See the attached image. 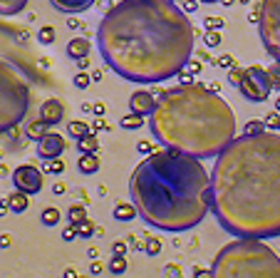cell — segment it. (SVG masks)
I'll list each match as a JSON object with an SVG mask.
<instances>
[{
	"mask_svg": "<svg viewBox=\"0 0 280 278\" xmlns=\"http://www.w3.org/2000/svg\"><path fill=\"white\" fill-rule=\"evenodd\" d=\"M97 5H99V8H107V13L114 8V5H109V0H97Z\"/></svg>",
	"mask_w": 280,
	"mask_h": 278,
	"instance_id": "53",
	"label": "cell"
},
{
	"mask_svg": "<svg viewBox=\"0 0 280 278\" xmlns=\"http://www.w3.org/2000/svg\"><path fill=\"white\" fill-rule=\"evenodd\" d=\"M94 129H109V124L104 122V120H97V122H94Z\"/></svg>",
	"mask_w": 280,
	"mask_h": 278,
	"instance_id": "52",
	"label": "cell"
},
{
	"mask_svg": "<svg viewBox=\"0 0 280 278\" xmlns=\"http://www.w3.org/2000/svg\"><path fill=\"white\" fill-rule=\"evenodd\" d=\"M164 273H166V278H181V271H179L176 266H166Z\"/></svg>",
	"mask_w": 280,
	"mask_h": 278,
	"instance_id": "45",
	"label": "cell"
},
{
	"mask_svg": "<svg viewBox=\"0 0 280 278\" xmlns=\"http://www.w3.org/2000/svg\"><path fill=\"white\" fill-rule=\"evenodd\" d=\"M8 206H10L13 214H23V211H28L30 196L28 194H23V191H13V194L8 196Z\"/></svg>",
	"mask_w": 280,
	"mask_h": 278,
	"instance_id": "16",
	"label": "cell"
},
{
	"mask_svg": "<svg viewBox=\"0 0 280 278\" xmlns=\"http://www.w3.org/2000/svg\"><path fill=\"white\" fill-rule=\"evenodd\" d=\"M171 3H174V0H171Z\"/></svg>",
	"mask_w": 280,
	"mask_h": 278,
	"instance_id": "60",
	"label": "cell"
},
{
	"mask_svg": "<svg viewBox=\"0 0 280 278\" xmlns=\"http://www.w3.org/2000/svg\"><path fill=\"white\" fill-rule=\"evenodd\" d=\"M60 218H62V214H60V209H55V206H47V209L40 214V221H42L45 226H57Z\"/></svg>",
	"mask_w": 280,
	"mask_h": 278,
	"instance_id": "23",
	"label": "cell"
},
{
	"mask_svg": "<svg viewBox=\"0 0 280 278\" xmlns=\"http://www.w3.org/2000/svg\"><path fill=\"white\" fill-rule=\"evenodd\" d=\"M137 216H139V211H137V206L132 201H122V204L114 206V218L117 221H132Z\"/></svg>",
	"mask_w": 280,
	"mask_h": 278,
	"instance_id": "19",
	"label": "cell"
},
{
	"mask_svg": "<svg viewBox=\"0 0 280 278\" xmlns=\"http://www.w3.org/2000/svg\"><path fill=\"white\" fill-rule=\"evenodd\" d=\"M258 35H260L268 55L280 65V0H263L260 3Z\"/></svg>",
	"mask_w": 280,
	"mask_h": 278,
	"instance_id": "8",
	"label": "cell"
},
{
	"mask_svg": "<svg viewBox=\"0 0 280 278\" xmlns=\"http://www.w3.org/2000/svg\"><path fill=\"white\" fill-rule=\"evenodd\" d=\"M211 211L238 239L280 236V132L241 134L218 154Z\"/></svg>",
	"mask_w": 280,
	"mask_h": 278,
	"instance_id": "2",
	"label": "cell"
},
{
	"mask_svg": "<svg viewBox=\"0 0 280 278\" xmlns=\"http://www.w3.org/2000/svg\"><path fill=\"white\" fill-rule=\"evenodd\" d=\"M181 10H184L186 15H189V13H196V10H198V0H186V3L181 5Z\"/></svg>",
	"mask_w": 280,
	"mask_h": 278,
	"instance_id": "39",
	"label": "cell"
},
{
	"mask_svg": "<svg viewBox=\"0 0 280 278\" xmlns=\"http://www.w3.org/2000/svg\"><path fill=\"white\" fill-rule=\"evenodd\" d=\"M30 85L8 60H0V134L15 129L30 112Z\"/></svg>",
	"mask_w": 280,
	"mask_h": 278,
	"instance_id": "6",
	"label": "cell"
},
{
	"mask_svg": "<svg viewBox=\"0 0 280 278\" xmlns=\"http://www.w3.org/2000/svg\"><path fill=\"white\" fill-rule=\"evenodd\" d=\"M194 278H213V273H211V268H194Z\"/></svg>",
	"mask_w": 280,
	"mask_h": 278,
	"instance_id": "42",
	"label": "cell"
},
{
	"mask_svg": "<svg viewBox=\"0 0 280 278\" xmlns=\"http://www.w3.org/2000/svg\"><path fill=\"white\" fill-rule=\"evenodd\" d=\"M122 129H129V132H134V129H139L141 124H144V117L141 115H134V112H129V115H124L122 117Z\"/></svg>",
	"mask_w": 280,
	"mask_h": 278,
	"instance_id": "22",
	"label": "cell"
},
{
	"mask_svg": "<svg viewBox=\"0 0 280 278\" xmlns=\"http://www.w3.org/2000/svg\"><path fill=\"white\" fill-rule=\"evenodd\" d=\"M89 50H92V42H89L87 37H72V40L67 42V47H65L67 58L75 62L82 60V58H89Z\"/></svg>",
	"mask_w": 280,
	"mask_h": 278,
	"instance_id": "14",
	"label": "cell"
},
{
	"mask_svg": "<svg viewBox=\"0 0 280 278\" xmlns=\"http://www.w3.org/2000/svg\"><path fill=\"white\" fill-rule=\"evenodd\" d=\"M228 80L241 92V97L248 99V102H265L270 97V92H273L265 67H258V65L243 67V70L241 67H231Z\"/></svg>",
	"mask_w": 280,
	"mask_h": 278,
	"instance_id": "7",
	"label": "cell"
},
{
	"mask_svg": "<svg viewBox=\"0 0 280 278\" xmlns=\"http://www.w3.org/2000/svg\"><path fill=\"white\" fill-rule=\"evenodd\" d=\"M112 256H127V244H124V241H114L112 244Z\"/></svg>",
	"mask_w": 280,
	"mask_h": 278,
	"instance_id": "37",
	"label": "cell"
},
{
	"mask_svg": "<svg viewBox=\"0 0 280 278\" xmlns=\"http://www.w3.org/2000/svg\"><path fill=\"white\" fill-rule=\"evenodd\" d=\"M213 62H216L218 67H236V62H233V58H231V55H221L218 60H213Z\"/></svg>",
	"mask_w": 280,
	"mask_h": 278,
	"instance_id": "38",
	"label": "cell"
},
{
	"mask_svg": "<svg viewBox=\"0 0 280 278\" xmlns=\"http://www.w3.org/2000/svg\"><path fill=\"white\" fill-rule=\"evenodd\" d=\"M65 147H67V142L62 139V134L47 132V134L37 142V154H40V159H60L62 152H65Z\"/></svg>",
	"mask_w": 280,
	"mask_h": 278,
	"instance_id": "10",
	"label": "cell"
},
{
	"mask_svg": "<svg viewBox=\"0 0 280 278\" xmlns=\"http://www.w3.org/2000/svg\"><path fill=\"white\" fill-rule=\"evenodd\" d=\"M42 172L45 174H62L65 172V161L62 159H42Z\"/></svg>",
	"mask_w": 280,
	"mask_h": 278,
	"instance_id": "24",
	"label": "cell"
},
{
	"mask_svg": "<svg viewBox=\"0 0 280 278\" xmlns=\"http://www.w3.org/2000/svg\"><path fill=\"white\" fill-rule=\"evenodd\" d=\"M87 218V209H84L82 204H75V206H70V211H67V221L70 224H80Z\"/></svg>",
	"mask_w": 280,
	"mask_h": 278,
	"instance_id": "25",
	"label": "cell"
},
{
	"mask_svg": "<svg viewBox=\"0 0 280 278\" xmlns=\"http://www.w3.org/2000/svg\"><path fill=\"white\" fill-rule=\"evenodd\" d=\"M203 25H206V30H223V20L216 18V15H208V18L203 20Z\"/></svg>",
	"mask_w": 280,
	"mask_h": 278,
	"instance_id": "35",
	"label": "cell"
},
{
	"mask_svg": "<svg viewBox=\"0 0 280 278\" xmlns=\"http://www.w3.org/2000/svg\"><path fill=\"white\" fill-rule=\"evenodd\" d=\"M275 112H280V97L275 99Z\"/></svg>",
	"mask_w": 280,
	"mask_h": 278,
	"instance_id": "58",
	"label": "cell"
},
{
	"mask_svg": "<svg viewBox=\"0 0 280 278\" xmlns=\"http://www.w3.org/2000/svg\"><path fill=\"white\" fill-rule=\"evenodd\" d=\"M260 132H265V122L263 120H248V122L243 124V134H248V137L260 134Z\"/></svg>",
	"mask_w": 280,
	"mask_h": 278,
	"instance_id": "28",
	"label": "cell"
},
{
	"mask_svg": "<svg viewBox=\"0 0 280 278\" xmlns=\"http://www.w3.org/2000/svg\"><path fill=\"white\" fill-rule=\"evenodd\" d=\"M10 179H13L15 191H23V194H28V196L40 194L42 186H45L42 172H40L37 166H32V164H20V166H15L13 174H10Z\"/></svg>",
	"mask_w": 280,
	"mask_h": 278,
	"instance_id": "9",
	"label": "cell"
},
{
	"mask_svg": "<svg viewBox=\"0 0 280 278\" xmlns=\"http://www.w3.org/2000/svg\"><path fill=\"white\" fill-rule=\"evenodd\" d=\"M213 278H280V256L260 239H238L218 251Z\"/></svg>",
	"mask_w": 280,
	"mask_h": 278,
	"instance_id": "5",
	"label": "cell"
},
{
	"mask_svg": "<svg viewBox=\"0 0 280 278\" xmlns=\"http://www.w3.org/2000/svg\"><path fill=\"white\" fill-rule=\"evenodd\" d=\"M129 109L134 115H141V117H151V112L156 109V97L149 90H137L129 97Z\"/></svg>",
	"mask_w": 280,
	"mask_h": 278,
	"instance_id": "11",
	"label": "cell"
},
{
	"mask_svg": "<svg viewBox=\"0 0 280 278\" xmlns=\"http://www.w3.org/2000/svg\"><path fill=\"white\" fill-rule=\"evenodd\" d=\"M77 152H80V154H97V152H99V137H97L94 132L80 137V139H77Z\"/></svg>",
	"mask_w": 280,
	"mask_h": 278,
	"instance_id": "15",
	"label": "cell"
},
{
	"mask_svg": "<svg viewBox=\"0 0 280 278\" xmlns=\"http://www.w3.org/2000/svg\"><path fill=\"white\" fill-rule=\"evenodd\" d=\"M154 137L196 159L218 156L236 139V115L218 92L203 85H179L164 92L149 117Z\"/></svg>",
	"mask_w": 280,
	"mask_h": 278,
	"instance_id": "4",
	"label": "cell"
},
{
	"mask_svg": "<svg viewBox=\"0 0 280 278\" xmlns=\"http://www.w3.org/2000/svg\"><path fill=\"white\" fill-rule=\"evenodd\" d=\"M203 42H206V47H218L221 45V30H206Z\"/></svg>",
	"mask_w": 280,
	"mask_h": 278,
	"instance_id": "32",
	"label": "cell"
},
{
	"mask_svg": "<svg viewBox=\"0 0 280 278\" xmlns=\"http://www.w3.org/2000/svg\"><path fill=\"white\" fill-rule=\"evenodd\" d=\"M72 85H75L77 90H87V87L92 85V75H87V72H77V75L72 77Z\"/></svg>",
	"mask_w": 280,
	"mask_h": 278,
	"instance_id": "31",
	"label": "cell"
},
{
	"mask_svg": "<svg viewBox=\"0 0 280 278\" xmlns=\"http://www.w3.org/2000/svg\"><path fill=\"white\" fill-rule=\"evenodd\" d=\"M65 191V184H55V194H62Z\"/></svg>",
	"mask_w": 280,
	"mask_h": 278,
	"instance_id": "56",
	"label": "cell"
},
{
	"mask_svg": "<svg viewBox=\"0 0 280 278\" xmlns=\"http://www.w3.org/2000/svg\"><path fill=\"white\" fill-rule=\"evenodd\" d=\"M186 72H191V75H196V72H201V62H196V60H189L186 62V67H184Z\"/></svg>",
	"mask_w": 280,
	"mask_h": 278,
	"instance_id": "41",
	"label": "cell"
},
{
	"mask_svg": "<svg viewBox=\"0 0 280 278\" xmlns=\"http://www.w3.org/2000/svg\"><path fill=\"white\" fill-rule=\"evenodd\" d=\"M50 3H52L55 10L67 13V15H77V13L89 10L92 5H97V0H50Z\"/></svg>",
	"mask_w": 280,
	"mask_h": 278,
	"instance_id": "13",
	"label": "cell"
},
{
	"mask_svg": "<svg viewBox=\"0 0 280 278\" xmlns=\"http://www.w3.org/2000/svg\"><path fill=\"white\" fill-rule=\"evenodd\" d=\"M40 120L47 124V127H52V124H60L65 120V104H62V99H45L42 102V107H40Z\"/></svg>",
	"mask_w": 280,
	"mask_h": 278,
	"instance_id": "12",
	"label": "cell"
},
{
	"mask_svg": "<svg viewBox=\"0 0 280 278\" xmlns=\"http://www.w3.org/2000/svg\"><path fill=\"white\" fill-rule=\"evenodd\" d=\"M265 72H268L270 87H273V90H280V65H278V62H275V65H270Z\"/></svg>",
	"mask_w": 280,
	"mask_h": 278,
	"instance_id": "30",
	"label": "cell"
},
{
	"mask_svg": "<svg viewBox=\"0 0 280 278\" xmlns=\"http://www.w3.org/2000/svg\"><path fill=\"white\" fill-rule=\"evenodd\" d=\"M89 273H92V276H99V273H102V263H99V261H92V266H89Z\"/></svg>",
	"mask_w": 280,
	"mask_h": 278,
	"instance_id": "47",
	"label": "cell"
},
{
	"mask_svg": "<svg viewBox=\"0 0 280 278\" xmlns=\"http://www.w3.org/2000/svg\"><path fill=\"white\" fill-rule=\"evenodd\" d=\"M263 122H265V129H270V132L280 129V112H270V115H265V117H263Z\"/></svg>",
	"mask_w": 280,
	"mask_h": 278,
	"instance_id": "33",
	"label": "cell"
},
{
	"mask_svg": "<svg viewBox=\"0 0 280 278\" xmlns=\"http://www.w3.org/2000/svg\"><path fill=\"white\" fill-rule=\"evenodd\" d=\"M45 134H47V124L42 122L40 117L25 124V137H28V139H32V142H40Z\"/></svg>",
	"mask_w": 280,
	"mask_h": 278,
	"instance_id": "18",
	"label": "cell"
},
{
	"mask_svg": "<svg viewBox=\"0 0 280 278\" xmlns=\"http://www.w3.org/2000/svg\"><path fill=\"white\" fill-rule=\"evenodd\" d=\"M67 25H70V28H72V30H77V28H80V25H82V23H80V20H75V18H72V20H70V23H67Z\"/></svg>",
	"mask_w": 280,
	"mask_h": 278,
	"instance_id": "55",
	"label": "cell"
},
{
	"mask_svg": "<svg viewBox=\"0 0 280 278\" xmlns=\"http://www.w3.org/2000/svg\"><path fill=\"white\" fill-rule=\"evenodd\" d=\"M102 60L122 80L159 85L194 52V25L171 0H119L97 25Z\"/></svg>",
	"mask_w": 280,
	"mask_h": 278,
	"instance_id": "1",
	"label": "cell"
},
{
	"mask_svg": "<svg viewBox=\"0 0 280 278\" xmlns=\"http://www.w3.org/2000/svg\"><path fill=\"white\" fill-rule=\"evenodd\" d=\"M99 156L97 154H80L77 159V169L82 172V174H97L99 172Z\"/></svg>",
	"mask_w": 280,
	"mask_h": 278,
	"instance_id": "17",
	"label": "cell"
},
{
	"mask_svg": "<svg viewBox=\"0 0 280 278\" xmlns=\"http://www.w3.org/2000/svg\"><path fill=\"white\" fill-rule=\"evenodd\" d=\"M30 0H0V15H18L28 8Z\"/></svg>",
	"mask_w": 280,
	"mask_h": 278,
	"instance_id": "20",
	"label": "cell"
},
{
	"mask_svg": "<svg viewBox=\"0 0 280 278\" xmlns=\"http://www.w3.org/2000/svg\"><path fill=\"white\" fill-rule=\"evenodd\" d=\"M201 3H221V0H201Z\"/></svg>",
	"mask_w": 280,
	"mask_h": 278,
	"instance_id": "59",
	"label": "cell"
},
{
	"mask_svg": "<svg viewBox=\"0 0 280 278\" xmlns=\"http://www.w3.org/2000/svg\"><path fill=\"white\" fill-rule=\"evenodd\" d=\"M75 239H80V236H77V229H75V224L65 226V231H62V241H75Z\"/></svg>",
	"mask_w": 280,
	"mask_h": 278,
	"instance_id": "36",
	"label": "cell"
},
{
	"mask_svg": "<svg viewBox=\"0 0 280 278\" xmlns=\"http://www.w3.org/2000/svg\"><path fill=\"white\" fill-rule=\"evenodd\" d=\"M62 278H80V273H77L75 268H65V271H62Z\"/></svg>",
	"mask_w": 280,
	"mask_h": 278,
	"instance_id": "48",
	"label": "cell"
},
{
	"mask_svg": "<svg viewBox=\"0 0 280 278\" xmlns=\"http://www.w3.org/2000/svg\"><path fill=\"white\" fill-rule=\"evenodd\" d=\"M137 152H139V154H151V144H149V142H139V144H137Z\"/></svg>",
	"mask_w": 280,
	"mask_h": 278,
	"instance_id": "46",
	"label": "cell"
},
{
	"mask_svg": "<svg viewBox=\"0 0 280 278\" xmlns=\"http://www.w3.org/2000/svg\"><path fill=\"white\" fill-rule=\"evenodd\" d=\"M92 112H94L97 117H104V115H107V107H104V102H97V104H92Z\"/></svg>",
	"mask_w": 280,
	"mask_h": 278,
	"instance_id": "43",
	"label": "cell"
},
{
	"mask_svg": "<svg viewBox=\"0 0 280 278\" xmlns=\"http://www.w3.org/2000/svg\"><path fill=\"white\" fill-rule=\"evenodd\" d=\"M80 278H82V276H80Z\"/></svg>",
	"mask_w": 280,
	"mask_h": 278,
	"instance_id": "61",
	"label": "cell"
},
{
	"mask_svg": "<svg viewBox=\"0 0 280 278\" xmlns=\"http://www.w3.org/2000/svg\"><path fill=\"white\" fill-rule=\"evenodd\" d=\"M75 65L80 67V72H84V70L89 67V58H82V60H77V62H75Z\"/></svg>",
	"mask_w": 280,
	"mask_h": 278,
	"instance_id": "49",
	"label": "cell"
},
{
	"mask_svg": "<svg viewBox=\"0 0 280 278\" xmlns=\"http://www.w3.org/2000/svg\"><path fill=\"white\" fill-rule=\"evenodd\" d=\"M159 251H161V239H146V248H144L146 256H156Z\"/></svg>",
	"mask_w": 280,
	"mask_h": 278,
	"instance_id": "34",
	"label": "cell"
},
{
	"mask_svg": "<svg viewBox=\"0 0 280 278\" xmlns=\"http://www.w3.org/2000/svg\"><path fill=\"white\" fill-rule=\"evenodd\" d=\"M124 271H127V258H124V256H112V258H109V273L122 276Z\"/></svg>",
	"mask_w": 280,
	"mask_h": 278,
	"instance_id": "27",
	"label": "cell"
},
{
	"mask_svg": "<svg viewBox=\"0 0 280 278\" xmlns=\"http://www.w3.org/2000/svg\"><path fill=\"white\" fill-rule=\"evenodd\" d=\"M233 3H236V0H221V5H226V8H231Z\"/></svg>",
	"mask_w": 280,
	"mask_h": 278,
	"instance_id": "57",
	"label": "cell"
},
{
	"mask_svg": "<svg viewBox=\"0 0 280 278\" xmlns=\"http://www.w3.org/2000/svg\"><path fill=\"white\" fill-rule=\"evenodd\" d=\"M179 80H181V85H194V75H191V72H186V70H181V72H179Z\"/></svg>",
	"mask_w": 280,
	"mask_h": 278,
	"instance_id": "40",
	"label": "cell"
},
{
	"mask_svg": "<svg viewBox=\"0 0 280 278\" xmlns=\"http://www.w3.org/2000/svg\"><path fill=\"white\" fill-rule=\"evenodd\" d=\"M8 246H10V236L3 234V236H0V248H8Z\"/></svg>",
	"mask_w": 280,
	"mask_h": 278,
	"instance_id": "50",
	"label": "cell"
},
{
	"mask_svg": "<svg viewBox=\"0 0 280 278\" xmlns=\"http://www.w3.org/2000/svg\"><path fill=\"white\" fill-rule=\"evenodd\" d=\"M132 246L137 251H144L146 248V239H139V236H132Z\"/></svg>",
	"mask_w": 280,
	"mask_h": 278,
	"instance_id": "44",
	"label": "cell"
},
{
	"mask_svg": "<svg viewBox=\"0 0 280 278\" xmlns=\"http://www.w3.org/2000/svg\"><path fill=\"white\" fill-rule=\"evenodd\" d=\"M8 211H10V206H8V199H5V201H0V216H5Z\"/></svg>",
	"mask_w": 280,
	"mask_h": 278,
	"instance_id": "51",
	"label": "cell"
},
{
	"mask_svg": "<svg viewBox=\"0 0 280 278\" xmlns=\"http://www.w3.org/2000/svg\"><path fill=\"white\" fill-rule=\"evenodd\" d=\"M67 134L72 139H80L84 134H89V124L84 122V120H72V122H67Z\"/></svg>",
	"mask_w": 280,
	"mask_h": 278,
	"instance_id": "21",
	"label": "cell"
},
{
	"mask_svg": "<svg viewBox=\"0 0 280 278\" xmlns=\"http://www.w3.org/2000/svg\"><path fill=\"white\" fill-rule=\"evenodd\" d=\"M37 40H40L42 45H52V42H55V28H52V25H42V28L37 30Z\"/></svg>",
	"mask_w": 280,
	"mask_h": 278,
	"instance_id": "29",
	"label": "cell"
},
{
	"mask_svg": "<svg viewBox=\"0 0 280 278\" xmlns=\"http://www.w3.org/2000/svg\"><path fill=\"white\" fill-rule=\"evenodd\" d=\"M92 82H102V72H99V70L92 72Z\"/></svg>",
	"mask_w": 280,
	"mask_h": 278,
	"instance_id": "54",
	"label": "cell"
},
{
	"mask_svg": "<svg viewBox=\"0 0 280 278\" xmlns=\"http://www.w3.org/2000/svg\"><path fill=\"white\" fill-rule=\"evenodd\" d=\"M129 199L149 226L189 231L211 211V174L196 156L161 147L134 169Z\"/></svg>",
	"mask_w": 280,
	"mask_h": 278,
	"instance_id": "3",
	"label": "cell"
},
{
	"mask_svg": "<svg viewBox=\"0 0 280 278\" xmlns=\"http://www.w3.org/2000/svg\"><path fill=\"white\" fill-rule=\"evenodd\" d=\"M75 229H77V236H80V239H92V234L97 231L94 224H92L89 218H84V221H80V224H75Z\"/></svg>",
	"mask_w": 280,
	"mask_h": 278,
	"instance_id": "26",
	"label": "cell"
}]
</instances>
